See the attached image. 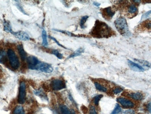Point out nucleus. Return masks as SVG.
<instances>
[{
	"instance_id": "f257e3e1",
	"label": "nucleus",
	"mask_w": 151,
	"mask_h": 114,
	"mask_svg": "<svg viewBox=\"0 0 151 114\" xmlns=\"http://www.w3.org/2000/svg\"><path fill=\"white\" fill-rule=\"evenodd\" d=\"M114 25L117 30L122 35L125 36L129 33L127 23L124 17H120L117 18L114 22Z\"/></svg>"
},
{
	"instance_id": "f03ea898",
	"label": "nucleus",
	"mask_w": 151,
	"mask_h": 114,
	"mask_svg": "<svg viewBox=\"0 0 151 114\" xmlns=\"http://www.w3.org/2000/svg\"><path fill=\"white\" fill-rule=\"evenodd\" d=\"M7 55L12 68L14 70L18 69L19 68L20 63L19 58L14 51L11 49H9L7 52Z\"/></svg>"
},
{
	"instance_id": "7ed1b4c3",
	"label": "nucleus",
	"mask_w": 151,
	"mask_h": 114,
	"mask_svg": "<svg viewBox=\"0 0 151 114\" xmlns=\"http://www.w3.org/2000/svg\"><path fill=\"white\" fill-rule=\"evenodd\" d=\"M97 23V25L94 29L93 32L94 34L98 35L100 37H103L108 35L109 31V28L105 23H101L99 22Z\"/></svg>"
},
{
	"instance_id": "20e7f679",
	"label": "nucleus",
	"mask_w": 151,
	"mask_h": 114,
	"mask_svg": "<svg viewBox=\"0 0 151 114\" xmlns=\"http://www.w3.org/2000/svg\"><path fill=\"white\" fill-rule=\"evenodd\" d=\"M26 96V85L24 82H22L20 84L18 101L21 104L25 103Z\"/></svg>"
},
{
	"instance_id": "39448f33",
	"label": "nucleus",
	"mask_w": 151,
	"mask_h": 114,
	"mask_svg": "<svg viewBox=\"0 0 151 114\" xmlns=\"http://www.w3.org/2000/svg\"><path fill=\"white\" fill-rule=\"evenodd\" d=\"M50 87L54 91H59L65 88L66 85L63 80L60 79H54L51 82Z\"/></svg>"
},
{
	"instance_id": "423d86ee",
	"label": "nucleus",
	"mask_w": 151,
	"mask_h": 114,
	"mask_svg": "<svg viewBox=\"0 0 151 114\" xmlns=\"http://www.w3.org/2000/svg\"><path fill=\"white\" fill-rule=\"evenodd\" d=\"M35 70H38L42 73H47V74H50L53 71V68L51 65L46 63L41 62H40V63L38 64Z\"/></svg>"
},
{
	"instance_id": "0eeeda50",
	"label": "nucleus",
	"mask_w": 151,
	"mask_h": 114,
	"mask_svg": "<svg viewBox=\"0 0 151 114\" xmlns=\"http://www.w3.org/2000/svg\"><path fill=\"white\" fill-rule=\"evenodd\" d=\"M26 60L28 68L31 70H35L36 66L40 62L36 57L33 56L27 57Z\"/></svg>"
},
{
	"instance_id": "6e6552de",
	"label": "nucleus",
	"mask_w": 151,
	"mask_h": 114,
	"mask_svg": "<svg viewBox=\"0 0 151 114\" xmlns=\"http://www.w3.org/2000/svg\"><path fill=\"white\" fill-rule=\"evenodd\" d=\"M11 33L13 34L17 38L22 41H26L30 40V36L24 31H19L14 32L12 30Z\"/></svg>"
},
{
	"instance_id": "1a4fd4ad",
	"label": "nucleus",
	"mask_w": 151,
	"mask_h": 114,
	"mask_svg": "<svg viewBox=\"0 0 151 114\" xmlns=\"http://www.w3.org/2000/svg\"><path fill=\"white\" fill-rule=\"evenodd\" d=\"M117 101L125 108H133L135 106L133 101L123 97L118 98L117 99Z\"/></svg>"
},
{
	"instance_id": "9d476101",
	"label": "nucleus",
	"mask_w": 151,
	"mask_h": 114,
	"mask_svg": "<svg viewBox=\"0 0 151 114\" xmlns=\"http://www.w3.org/2000/svg\"><path fill=\"white\" fill-rule=\"evenodd\" d=\"M127 63L132 70L137 72H143L145 71V69L144 68L141 66H140L138 64L133 62V61H131L130 60H127Z\"/></svg>"
},
{
	"instance_id": "9b49d317",
	"label": "nucleus",
	"mask_w": 151,
	"mask_h": 114,
	"mask_svg": "<svg viewBox=\"0 0 151 114\" xmlns=\"http://www.w3.org/2000/svg\"><path fill=\"white\" fill-rule=\"evenodd\" d=\"M17 50H18V53L19 54L20 56L21 57V60L22 61H25L27 58V54L24 49L22 44H19L17 46Z\"/></svg>"
},
{
	"instance_id": "f8f14e48",
	"label": "nucleus",
	"mask_w": 151,
	"mask_h": 114,
	"mask_svg": "<svg viewBox=\"0 0 151 114\" xmlns=\"http://www.w3.org/2000/svg\"><path fill=\"white\" fill-rule=\"evenodd\" d=\"M60 110L62 114H76L73 109H70L66 105L62 104L60 105Z\"/></svg>"
},
{
	"instance_id": "ddd939ff",
	"label": "nucleus",
	"mask_w": 151,
	"mask_h": 114,
	"mask_svg": "<svg viewBox=\"0 0 151 114\" xmlns=\"http://www.w3.org/2000/svg\"><path fill=\"white\" fill-rule=\"evenodd\" d=\"M127 96L135 100H142L143 99V95L140 92H133L128 93Z\"/></svg>"
},
{
	"instance_id": "4468645a",
	"label": "nucleus",
	"mask_w": 151,
	"mask_h": 114,
	"mask_svg": "<svg viewBox=\"0 0 151 114\" xmlns=\"http://www.w3.org/2000/svg\"><path fill=\"white\" fill-rule=\"evenodd\" d=\"M84 52V49L83 48H82V47H80V48L78 49L77 50H76L74 53H72V54H71L70 56H68V59L80 56L82 53H83Z\"/></svg>"
},
{
	"instance_id": "2eb2a0df",
	"label": "nucleus",
	"mask_w": 151,
	"mask_h": 114,
	"mask_svg": "<svg viewBox=\"0 0 151 114\" xmlns=\"http://www.w3.org/2000/svg\"><path fill=\"white\" fill-rule=\"evenodd\" d=\"M104 9L105 15L109 18H112L115 14V12L113 11L111 7L106 8Z\"/></svg>"
},
{
	"instance_id": "dca6fc26",
	"label": "nucleus",
	"mask_w": 151,
	"mask_h": 114,
	"mask_svg": "<svg viewBox=\"0 0 151 114\" xmlns=\"http://www.w3.org/2000/svg\"><path fill=\"white\" fill-rule=\"evenodd\" d=\"M42 46L47 47L49 45L47 40V35L46 31L45 30H42Z\"/></svg>"
},
{
	"instance_id": "f3484780",
	"label": "nucleus",
	"mask_w": 151,
	"mask_h": 114,
	"mask_svg": "<svg viewBox=\"0 0 151 114\" xmlns=\"http://www.w3.org/2000/svg\"><path fill=\"white\" fill-rule=\"evenodd\" d=\"M6 55L5 51L0 49V63L4 64L6 62Z\"/></svg>"
},
{
	"instance_id": "a211bd4d",
	"label": "nucleus",
	"mask_w": 151,
	"mask_h": 114,
	"mask_svg": "<svg viewBox=\"0 0 151 114\" xmlns=\"http://www.w3.org/2000/svg\"><path fill=\"white\" fill-rule=\"evenodd\" d=\"M13 114H25L24 109L22 106H17L14 109Z\"/></svg>"
},
{
	"instance_id": "6ab92c4d",
	"label": "nucleus",
	"mask_w": 151,
	"mask_h": 114,
	"mask_svg": "<svg viewBox=\"0 0 151 114\" xmlns=\"http://www.w3.org/2000/svg\"><path fill=\"white\" fill-rule=\"evenodd\" d=\"M3 26H4V31H5L7 32L11 33V31L13 30L12 29L11 23L8 21H4V23H3Z\"/></svg>"
},
{
	"instance_id": "aec40b11",
	"label": "nucleus",
	"mask_w": 151,
	"mask_h": 114,
	"mask_svg": "<svg viewBox=\"0 0 151 114\" xmlns=\"http://www.w3.org/2000/svg\"><path fill=\"white\" fill-rule=\"evenodd\" d=\"M95 85L96 89L100 92H106L107 91V88L103 85H101L98 82H95Z\"/></svg>"
},
{
	"instance_id": "412c9836",
	"label": "nucleus",
	"mask_w": 151,
	"mask_h": 114,
	"mask_svg": "<svg viewBox=\"0 0 151 114\" xmlns=\"http://www.w3.org/2000/svg\"><path fill=\"white\" fill-rule=\"evenodd\" d=\"M103 97V95H97L96 96H95L94 98V100H93V101H94V104L96 106H98L99 104V101L102 97Z\"/></svg>"
},
{
	"instance_id": "4be33fe9",
	"label": "nucleus",
	"mask_w": 151,
	"mask_h": 114,
	"mask_svg": "<svg viewBox=\"0 0 151 114\" xmlns=\"http://www.w3.org/2000/svg\"><path fill=\"white\" fill-rule=\"evenodd\" d=\"M89 16H84L81 18V21H80V26H81V28H85V23L86 22V21L87 20V19L89 18Z\"/></svg>"
},
{
	"instance_id": "5701e85b",
	"label": "nucleus",
	"mask_w": 151,
	"mask_h": 114,
	"mask_svg": "<svg viewBox=\"0 0 151 114\" xmlns=\"http://www.w3.org/2000/svg\"><path fill=\"white\" fill-rule=\"evenodd\" d=\"M121 112V109L119 104H116L115 108L111 114H119Z\"/></svg>"
},
{
	"instance_id": "b1692460",
	"label": "nucleus",
	"mask_w": 151,
	"mask_h": 114,
	"mask_svg": "<svg viewBox=\"0 0 151 114\" xmlns=\"http://www.w3.org/2000/svg\"><path fill=\"white\" fill-rule=\"evenodd\" d=\"M128 11L131 14H135L138 11V8L135 5H131L128 8Z\"/></svg>"
},
{
	"instance_id": "393cba45",
	"label": "nucleus",
	"mask_w": 151,
	"mask_h": 114,
	"mask_svg": "<svg viewBox=\"0 0 151 114\" xmlns=\"http://www.w3.org/2000/svg\"><path fill=\"white\" fill-rule=\"evenodd\" d=\"M51 53L52 54L54 55L55 56H56L58 58H59V59H62L63 58V55L60 53L59 51L57 50H52Z\"/></svg>"
},
{
	"instance_id": "a878e982",
	"label": "nucleus",
	"mask_w": 151,
	"mask_h": 114,
	"mask_svg": "<svg viewBox=\"0 0 151 114\" xmlns=\"http://www.w3.org/2000/svg\"><path fill=\"white\" fill-rule=\"evenodd\" d=\"M135 60L138 61L139 63L141 64L142 65H143L144 66H146L147 68H150V66H151V64L148 61H146L144 60H136V59H135Z\"/></svg>"
},
{
	"instance_id": "bb28decb",
	"label": "nucleus",
	"mask_w": 151,
	"mask_h": 114,
	"mask_svg": "<svg viewBox=\"0 0 151 114\" xmlns=\"http://www.w3.org/2000/svg\"><path fill=\"white\" fill-rule=\"evenodd\" d=\"M89 113V114H98L97 112L96 111V109L93 105H91L90 107Z\"/></svg>"
},
{
	"instance_id": "cd10ccee",
	"label": "nucleus",
	"mask_w": 151,
	"mask_h": 114,
	"mask_svg": "<svg viewBox=\"0 0 151 114\" xmlns=\"http://www.w3.org/2000/svg\"><path fill=\"white\" fill-rule=\"evenodd\" d=\"M150 15H151V11H148L147 12L144 13L142 17H141V21L143 20L146 19V18H148L149 17Z\"/></svg>"
},
{
	"instance_id": "c85d7f7f",
	"label": "nucleus",
	"mask_w": 151,
	"mask_h": 114,
	"mask_svg": "<svg viewBox=\"0 0 151 114\" xmlns=\"http://www.w3.org/2000/svg\"><path fill=\"white\" fill-rule=\"evenodd\" d=\"M123 89L120 87H116L115 89L113 90V93L115 94V95H118L119 93H120L121 92L123 91Z\"/></svg>"
},
{
	"instance_id": "c756f323",
	"label": "nucleus",
	"mask_w": 151,
	"mask_h": 114,
	"mask_svg": "<svg viewBox=\"0 0 151 114\" xmlns=\"http://www.w3.org/2000/svg\"><path fill=\"white\" fill-rule=\"evenodd\" d=\"M17 7L18 8V9H19L20 11L22 12V13H23L24 14L27 15L26 12L23 9V8L22 7V6L21 5V4H20L19 3H16V4Z\"/></svg>"
},
{
	"instance_id": "7c9ffc66",
	"label": "nucleus",
	"mask_w": 151,
	"mask_h": 114,
	"mask_svg": "<svg viewBox=\"0 0 151 114\" xmlns=\"http://www.w3.org/2000/svg\"><path fill=\"white\" fill-rule=\"evenodd\" d=\"M49 38H50L51 39H52L53 41L55 42V43H56L57 44L58 46L62 47V48H64V49H68V48H66L65 47H64V46H62V44H60V43H59V42L57 40L55 39V38H54V37H53V36H49Z\"/></svg>"
},
{
	"instance_id": "2f4dec72",
	"label": "nucleus",
	"mask_w": 151,
	"mask_h": 114,
	"mask_svg": "<svg viewBox=\"0 0 151 114\" xmlns=\"http://www.w3.org/2000/svg\"><path fill=\"white\" fill-rule=\"evenodd\" d=\"M124 114H135V111L132 109H128V110H125L124 112Z\"/></svg>"
},
{
	"instance_id": "473e14b6",
	"label": "nucleus",
	"mask_w": 151,
	"mask_h": 114,
	"mask_svg": "<svg viewBox=\"0 0 151 114\" xmlns=\"http://www.w3.org/2000/svg\"><path fill=\"white\" fill-rule=\"evenodd\" d=\"M151 103H149L147 104V105H146V109H147V111H148V112H149L150 113H151Z\"/></svg>"
},
{
	"instance_id": "72a5a7b5",
	"label": "nucleus",
	"mask_w": 151,
	"mask_h": 114,
	"mask_svg": "<svg viewBox=\"0 0 151 114\" xmlns=\"http://www.w3.org/2000/svg\"><path fill=\"white\" fill-rule=\"evenodd\" d=\"M93 4H94V5L96 7H98L100 5V3H98V2H95V1L93 3Z\"/></svg>"
},
{
	"instance_id": "f704fd0d",
	"label": "nucleus",
	"mask_w": 151,
	"mask_h": 114,
	"mask_svg": "<svg viewBox=\"0 0 151 114\" xmlns=\"http://www.w3.org/2000/svg\"><path fill=\"white\" fill-rule=\"evenodd\" d=\"M135 1V3H140L141 2L140 1H137V0H135V1Z\"/></svg>"
},
{
	"instance_id": "c9c22d12",
	"label": "nucleus",
	"mask_w": 151,
	"mask_h": 114,
	"mask_svg": "<svg viewBox=\"0 0 151 114\" xmlns=\"http://www.w3.org/2000/svg\"><path fill=\"white\" fill-rule=\"evenodd\" d=\"M0 70H1V69H0Z\"/></svg>"
}]
</instances>
